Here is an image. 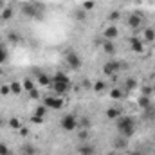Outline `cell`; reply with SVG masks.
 I'll return each instance as SVG.
<instances>
[{"label":"cell","mask_w":155,"mask_h":155,"mask_svg":"<svg viewBox=\"0 0 155 155\" xmlns=\"http://www.w3.org/2000/svg\"><path fill=\"white\" fill-rule=\"evenodd\" d=\"M116 124H117V130L123 137H132L135 134V123L134 119L128 116H121L116 119Z\"/></svg>","instance_id":"6da1fadb"},{"label":"cell","mask_w":155,"mask_h":155,"mask_svg":"<svg viewBox=\"0 0 155 155\" xmlns=\"http://www.w3.org/2000/svg\"><path fill=\"white\" fill-rule=\"evenodd\" d=\"M60 124H61V128H63L65 132H74L76 128H79V121H78V117L72 116V114L63 116L61 121H60Z\"/></svg>","instance_id":"7a4b0ae2"},{"label":"cell","mask_w":155,"mask_h":155,"mask_svg":"<svg viewBox=\"0 0 155 155\" xmlns=\"http://www.w3.org/2000/svg\"><path fill=\"white\" fill-rule=\"evenodd\" d=\"M22 13L29 18H40L41 13H40V5L38 4H24L22 5Z\"/></svg>","instance_id":"3957f363"},{"label":"cell","mask_w":155,"mask_h":155,"mask_svg":"<svg viewBox=\"0 0 155 155\" xmlns=\"http://www.w3.org/2000/svg\"><path fill=\"white\" fill-rule=\"evenodd\" d=\"M43 103H45L47 108H52V110H60L63 107V99L60 96H47L43 99Z\"/></svg>","instance_id":"277c9868"},{"label":"cell","mask_w":155,"mask_h":155,"mask_svg":"<svg viewBox=\"0 0 155 155\" xmlns=\"http://www.w3.org/2000/svg\"><path fill=\"white\" fill-rule=\"evenodd\" d=\"M52 90L56 92V96H63V94H67L69 92V88H71V81H52Z\"/></svg>","instance_id":"5b68a950"},{"label":"cell","mask_w":155,"mask_h":155,"mask_svg":"<svg viewBox=\"0 0 155 155\" xmlns=\"http://www.w3.org/2000/svg\"><path fill=\"white\" fill-rule=\"evenodd\" d=\"M65 61L69 63L71 69H79V67H81V58H79V54L74 52V51H69V52H67Z\"/></svg>","instance_id":"8992f818"},{"label":"cell","mask_w":155,"mask_h":155,"mask_svg":"<svg viewBox=\"0 0 155 155\" xmlns=\"http://www.w3.org/2000/svg\"><path fill=\"white\" fill-rule=\"evenodd\" d=\"M119 69H121V63H119V61H108V63H105V67H103V71H105L107 76H114Z\"/></svg>","instance_id":"52a82bcc"},{"label":"cell","mask_w":155,"mask_h":155,"mask_svg":"<svg viewBox=\"0 0 155 155\" xmlns=\"http://www.w3.org/2000/svg\"><path fill=\"white\" fill-rule=\"evenodd\" d=\"M103 36H105V40H114L117 36V27L116 25H108V27L103 31Z\"/></svg>","instance_id":"ba28073f"},{"label":"cell","mask_w":155,"mask_h":155,"mask_svg":"<svg viewBox=\"0 0 155 155\" xmlns=\"http://www.w3.org/2000/svg\"><path fill=\"white\" fill-rule=\"evenodd\" d=\"M78 153L79 155H96V150H94V146L85 144V146H79L78 148Z\"/></svg>","instance_id":"9c48e42d"},{"label":"cell","mask_w":155,"mask_h":155,"mask_svg":"<svg viewBox=\"0 0 155 155\" xmlns=\"http://www.w3.org/2000/svg\"><path fill=\"white\" fill-rule=\"evenodd\" d=\"M141 22H143V20H141L139 15H132V16L128 18V25H130L132 29H137V27L141 25Z\"/></svg>","instance_id":"30bf717a"},{"label":"cell","mask_w":155,"mask_h":155,"mask_svg":"<svg viewBox=\"0 0 155 155\" xmlns=\"http://www.w3.org/2000/svg\"><path fill=\"white\" fill-rule=\"evenodd\" d=\"M9 87H11V94H16V96H18V94H22V92H24V85H22V83H18V81H13Z\"/></svg>","instance_id":"8fae6325"},{"label":"cell","mask_w":155,"mask_h":155,"mask_svg":"<svg viewBox=\"0 0 155 155\" xmlns=\"http://www.w3.org/2000/svg\"><path fill=\"white\" fill-rule=\"evenodd\" d=\"M132 51H134V52H143V51H144V49H143V41L139 38L132 40Z\"/></svg>","instance_id":"7c38bea8"},{"label":"cell","mask_w":155,"mask_h":155,"mask_svg":"<svg viewBox=\"0 0 155 155\" xmlns=\"http://www.w3.org/2000/svg\"><path fill=\"white\" fill-rule=\"evenodd\" d=\"M7 124H9L13 130H20V128H22V121H20L18 117H11V119L7 121Z\"/></svg>","instance_id":"4fadbf2b"},{"label":"cell","mask_w":155,"mask_h":155,"mask_svg":"<svg viewBox=\"0 0 155 155\" xmlns=\"http://www.w3.org/2000/svg\"><path fill=\"white\" fill-rule=\"evenodd\" d=\"M38 81H40V85H43V87H51V85H52V78L45 76V74H40Z\"/></svg>","instance_id":"5bb4252c"},{"label":"cell","mask_w":155,"mask_h":155,"mask_svg":"<svg viewBox=\"0 0 155 155\" xmlns=\"http://www.w3.org/2000/svg\"><path fill=\"white\" fill-rule=\"evenodd\" d=\"M107 117L112 119V121H116L117 117H121V112H119L117 108H108V110H107Z\"/></svg>","instance_id":"9a60e30c"},{"label":"cell","mask_w":155,"mask_h":155,"mask_svg":"<svg viewBox=\"0 0 155 155\" xmlns=\"http://www.w3.org/2000/svg\"><path fill=\"white\" fill-rule=\"evenodd\" d=\"M103 49H105V52H108V54H114V52H116V47H114V43H112L110 40H107V41H105Z\"/></svg>","instance_id":"2e32d148"},{"label":"cell","mask_w":155,"mask_h":155,"mask_svg":"<svg viewBox=\"0 0 155 155\" xmlns=\"http://www.w3.org/2000/svg\"><path fill=\"white\" fill-rule=\"evenodd\" d=\"M144 40H146V41H153L155 40V29H144Z\"/></svg>","instance_id":"e0dca14e"},{"label":"cell","mask_w":155,"mask_h":155,"mask_svg":"<svg viewBox=\"0 0 155 155\" xmlns=\"http://www.w3.org/2000/svg\"><path fill=\"white\" fill-rule=\"evenodd\" d=\"M94 5H96V2H94V0H85L81 9H83V11H92V9H94Z\"/></svg>","instance_id":"ac0fdd59"},{"label":"cell","mask_w":155,"mask_h":155,"mask_svg":"<svg viewBox=\"0 0 155 155\" xmlns=\"http://www.w3.org/2000/svg\"><path fill=\"white\" fill-rule=\"evenodd\" d=\"M7 61V49L4 45H0V65Z\"/></svg>","instance_id":"d6986e66"},{"label":"cell","mask_w":155,"mask_h":155,"mask_svg":"<svg viewBox=\"0 0 155 155\" xmlns=\"http://www.w3.org/2000/svg\"><path fill=\"white\" fill-rule=\"evenodd\" d=\"M22 155H36V148L35 146H24L22 148Z\"/></svg>","instance_id":"ffe728a7"},{"label":"cell","mask_w":155,"mask_h":155,"mask_svg":"<svg viewBox=\"0 0 155 155\" xmlns=\"http://www.w3.org/2000/svg\"><path fill=\"white\" fill-rule=\"evenodd\" d=\"M135 87H137V81H135L134 78H128V79H126V87H124V88H126V90H134Z\"/></svg>","instance_id":"44dd1931"},{"label":"cell","mask_w":155,"mask_h":155,"mask_svg":"<svg viewBox=\"0 0 155 155\" xmlns=\"http://www.w3.org/2000/svg\"><path fill=\"white\" fill-rule=\"evenodd\" d=\"M107 88V85H105V81H97L96 85H94V92H97V94H101L103 90Z\"/></svg>","instance_id":"7402d4cb"},{"label":"cell","mask_w":155,"mask_h":155,"mask_svg":"<svg viewBox=\"0 0 155 155\" xmlns=\"http://www.w3.org/2000/svg\"><path fill=\"white\" fill-rule=\"evenodd\" d=\"M13 16V9L11 7H5L4 11H2V20H9Z\"/></svg>","instance_id":"603a6c76"},{"label":"cell","mask_w":155,"mask_h":155,"mask_svg":"<svg viewBox=\"0 0 155 155\" xmlns=\"http://www.w3.org/2000/svg\"><path fill=\"white\" fill-rule=\"evenodd\" d=\"M110 97H112V99H121V97H123V92H121L119 88H112V92H110Z\"/></svg>","instance_id":"cb8c5ba5"},{"label":"cell","mask_w":155,"mask_h":155,"mask_svg":"<svg viewBox=\"0 0 155 155\" xmlns=\"http://www.w3.org/2000/svg\"><path fill=\"white\" fill-rule=\"evenodd\" d=\"M24 90H27V92L35 90V85H33V81H31V79H25V81H24Z\"/></svg>","instance_id":"d4e9b609"},{"label":"cell","mask_w":155,"mask_h":155,"mask_svg":"<svg viewBox=\"0 0 155 155\" xmlns=\"http://www.w3.org/2000/svg\"><path fill=\"white\" fill-rule=\"evenodd\" d=\"M139 105H141L143 108H148V107H150V99H148L146 96H143V97L139 99Z\"/></svg>","instance_id":"484cf974"},{"label":"cell","mask_w":155,"mask_h":155,"mask_svg":"<svg viewBox=\"0 0 155 155\" xmlns=\"http://www.w3.org/2000/svg\"><path fill=\"white\" fill-rule=\"evenodd\" d=\"M52 81H71V79H69V78L65 76V74H61V72H58L56 76L52 78Z\"/></svg>","instance_id":"4316f807"},{"label":"cell","mask_w":155,"mask_h":155,"mask_svg":"<svg viewBox=\"0 0 155 155\" xmlns=\"http://www.w3.org/2000/svg\"><path fill=\"white\" fill-rule=\"evenodd\" d=\"M0 94H2V96L11 94V87H9V85H2V87H0Z\"/></svg>","instance_id":"83f0119b"},{"label":"cell","mask_w":155,"mask_h":155,"mask_svg":"<svg viewBox=\"0 0 155 155\" xmlns=\"http://www.w3.org/2000/svg\"><path fill=\"white\" fill-rule=\"evenodd\" d=\"M0 155H9V148L4 143H0Z\"/></svg>","instance_id":"f1b7e54d"},{"label":"cell","mask_w":155,"mask_h":155,"mask_svg":"<svg viewBox=\"0 0 155 155\" xmlns=\"http://www.w3.org/2000/svg\"><path fill=\"white\" fill-rule=\"evenodd\" d=\"M45 110H47V107H45V105H43V107H38V108H36V112H35V116L43 117V114H45Z\"/></svg>","instance_id":"f546056e"},{"label":"cell","mask_w":155,"mask_h":155,"mask_svg":"<svg viewBox=\"0 0 155 155\" xmlns=\"http://www.w3.org/2000/svg\"><path fill=\"white\" fill-rule=\"evenodd\" d=\"M31 121H33V123H36V124H41V123H43V117H40V116H33V117H31Z\"/></svg>","instance_id":"4dcf8cb0"},{"label":"cell","mask_w":155,"mask_h":155,"mask_svg":"<svg viewBox=\"0 0 155 155\" xmlns=\"http://www.w3.org/2000/svg\"><path fill=\"white\" fill-rule=\"evenodd\" d=\"M79 139H81V141L88 139V132H87V130H81V132H79Z\"/></svg>","instance_id":"1f68e13d"},{"label":"cell","mask_w":155,"mask_h":155,"mask_svg":"<svg viewBox=\"0 0 155 155\" xmlns=\"http://www.w3.org/2000/svg\"><path fill=\"white\" fill-rule=\"evenodd\" d=\"M119 16H121V15L116 11V13H112V15L108 16V20H110V22H117V18H119Z\"/></svg>","instance_id":"d6a6232c"},{"label":"cell","mask_w":155,"mask_h":155,"mask_svg":"<svg viewBox=\"0 0 155 155\" xmlns=\"http://www.w3.org/2000/svg\"><path fill=\"white\" fill-rule=\"evenodd\" d=\"M76 16L79 18V20H81V22H85V13H83V9H81L79 13H76Z\"/></svg>","instance_id":"836d02e7"},{"label":"cell","mask_w":155,"mask_h":155,"mask_svg":"<svg viewBox=\"0 0 155 155\" xmlns=\"http://www.w3.org/2000/svg\"><path fill=\"white\" fill-rule=\"evenodd\" d=\"M18 132H20V134H22V135H24V137H25V135H27V134H29V132H27V128H24V126H22V128H20V130H18Z\"/></svg>","instance_id":"e575fe53"},{"label":"cell","mask_w":155,"mask_h":155,"mask_svg":"<svg viewBox=\"0 0 155 155\" xmlns=\"http://www.w3.org/2000/svg\"><path fill=\"white\" fill-rule=\"evenodd\" d=\"M29 96H31V97H38V92H36V88H35V90H31V92H29Z\"/></svg>","instance_id":"d590c367"},{"label":"cell","mask_w":155,"mask_h":155,"mask_svg":"<svg viewBox=\"0 0 155 155\" xmlns=\"http://www.w3.org/2000/svg\"><path fill=\"white\" fill-rule=\"evenodd\" d=\"M9 40H11V41H16V36H15V33H9Z\"/></svg>","instance_id":"8d00e7d4"},{"label":"cell","mask_w":155,"mask_h":155,"mask_svg":"<svg viewBox=\"0 0 155 155\" xmlns=\"http://www.w3.org/2000/svg\"><path fill=\"white\" fill-rule=\"evenodd\" d=\"M2 124H5V121H4V119L0 117V126H2Z\"/></svg>","instance_id":"74e56055"},{"label":"cell","mask_w":155,"mask_h":155,"mask_svg":"<svg viewBox=\"0 0 155 155\" xmlns=\"http://www.w3.org/2000/svg\"><path fill=\"white\" fill-rule=\"evenodd\" d=\"M130 155H139V153H130Z\"/></svg>","instance_id":"f35d334b"},{"label":"cell","mask_w":155,"mask_h":155,"mask_svg":"<svg viewBox=\"0 0 155 155\" xmlns=\"http://www.w3.org/2000/svg\"><path fill=\"white\" fill-rule=\"evenodd\" d=\"M0 4H2V0H0Z\"/></svg>","instance_id":"ab89813d"},{"label":"cell","mask_w":155,"mask_h":155,"mask_svg":"<svg viewBox=\"0 0 155 155\" xmlns=\"http://www.w3.org/2000/svg\"><path fill=\"white\" fill-rule=\"evenodd\" d=\"M153 29H155V27H153Z\"/></svg>","instance_id":"60d3db41"}]
</instances>
